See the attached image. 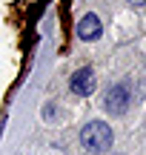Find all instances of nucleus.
<instances>
[{"label":"nucleus","instance_id":"1","mask_svg":"<svg viewBox=\"0 0 146 155\" xmlns=\"http://www.w3.org/2000/svg\"><path fill=\"white\" fill-rule=\"evenodd\" d=\"M112 127L103 121H89L83 129H80V144H83L86 152L97 155V152H106L109 147H112Z\"/></svg>","mask_w":146,"mask_h":155},{"label":"nucleus","instance_id":"2","mask_svg":"<svg viewBox=\"0 0 146 155\" xmlns=\"http://www.w3.org/2000/svg\"><path fill=\"white\" fill-rule=\"evenodd\" d=\"M129 89L123 86V83H115V86L106 89V95H103V109L109 112V115H123L126 109H129Z\"/></svg>","mask_w":146,"mask_h":155},{"label":"nucleus","instance_id":"3","mask_svg":"<svg viewBox=\"0 0 146 155\" xmlns=\"http://www.w3.org/2000/svg\"><path fill=\"white\" fill-rule=\"evenodd\" d=\"M69 86H72V92H75V95L86 98V95H92V92H95V86H97V78H95V72H92L89 66H80L78 72L72 75Z\"/></svg>","mask_w":146,"mask_h":155},{"label":"nucleus","instance_id":"4","mask_svg":"<svg viewBox=\"0 0 146 155\" xmlns=\"http://www.w3.org/2000/svg\"><path fill=\"white\" fill-rule=\"evenodd\" d=\"M100 32H103V26H100V17H97V15L89 12V15L80 17V23H78V38L80 40H97Z\"/></svg>","mask_w":146,"mask_h":155},{"label":"nucleus","instance_id":"5","mask_svg":"<svg viewBox=\"0 0 146 155\" xmlns=\"http://www.w3.org/2000/svg\"><path fill=\"white\" fill-rule=\"evenodd\" d=\"M126 3H132V6H146V0H126Z\"/></svg>","mask_w":146,"mask_h":155}]
</instances>
